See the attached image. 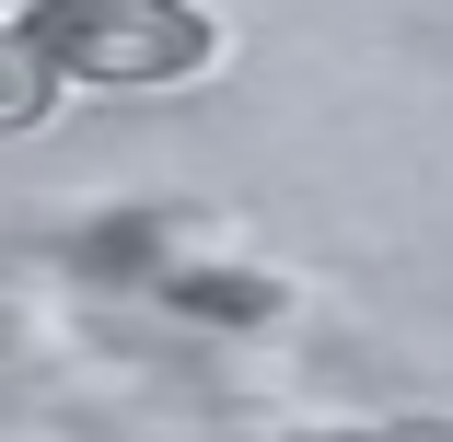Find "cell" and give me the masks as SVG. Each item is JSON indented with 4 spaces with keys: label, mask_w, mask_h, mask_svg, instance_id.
<instances>
[{
    "label": "cell",
    "mask_w": 453,
    "mask_h": 442,
    "mask_svg": "<svg viewBox=\"0 0 453 442\" xmlns=\"http://www.w3.org/2000/svg\"><path fill=\"white\" fill-rule=\"evenodd\" d=\"M24 47L58 81L151 94V81H198L221 58V24L187 12V0H24Z\"/></svg>",
    "instance_id": "6da1fadb"
},
{
    "label": "cell",
    "mask_w": 453,
    "mask_h": 442,
    "mask_svg": "<svg viewBox=\"0 0 453 442\" xmlns=\"http://www.w3.org/2000/svg\"><path fill=\"white\" fill-rule=\"evenodd\" d=\"M47 94H58V70L24 47V24H0V128H35Z\"/></svg>",
    "instance_id": "7a4b0ae2"
}]
</instances>
